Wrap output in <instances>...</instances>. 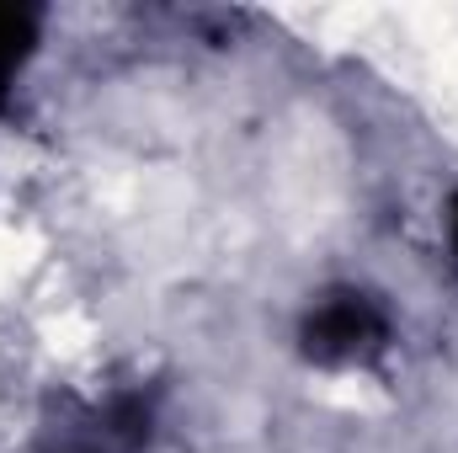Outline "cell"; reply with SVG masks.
Segmentation results:
<instances>
[{"instance_id":"cell-1","label":"cell","mask_w":458,"mask_h":453,"mask_svg":"<svg viewBox=\"0 0 458 453\" xmlns=\"http://www.w3.org/2000/svg\"><path fill=\"white\" fill-rule=\"evenodd\" d=\"M389 346V315L362 288H331L299 321V352L320 368H362Z\"/></svg>"},{"instance_id":"cell-2","label":"cell","mask_w":458,"mask_h":453,"mask_svg":"<svg viewBox=\"0 0 458 453\" xmlns=\"http://www.w3.org/2000/svg\"><path fill=\"white\" fill-rule=\"evenodd\" d=\"M32 43H38V11L32 5H0V97H5L11 70L32 54Z\"/></svg>"},{"instance_id":"cell-3","label":"cell","mask_w":458,"mask_h":453,"mask_svg":"<svg viewBox=\"0 0 458 453\" xmlns=\"http://www.w3.org/2000/svg\"><path fill=\"white\" fill-rule=\"evenodd\" d=\"M448 235H454V251H458V192H454V203H448Z\"/></svg>"}]
</instances>
